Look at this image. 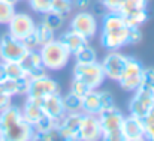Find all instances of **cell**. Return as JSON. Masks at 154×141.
<instances>
[{
    "label": "cell",
    "mask_w": 154,
    "mask_h": 141,
    "mask_svg": "<svg viewBox=\"0 0 154 141\" xmlns=\"http://www.w3.org/2000/svg\"><path fill=\"white\" fill-rule=\"evenodd\" d=\"M39 53L42 57V63L47 69L50 71H60L63 69L69 59H70V51L64 47L58 39H52L51 42L41 45Z\"/></svg>",
    "instance_id": "6da1fadb"
},
{
    "label": "cell",
    "mask_w": 154,
    "mask_h": 141,
    "mask_svg": "<svg viewBox=\"0 0 154 141\" xmlns=\"http://www.w3.org/2000/svg\"><path fill=\"white\" fill-rule=\"evenodd\" d=\"M99 123L102 128V138L105 141H121V132L120 126L123 123V113L117 108L112 110H105L97 114Z\"/></svg>",
    "instance_id": "7a4b0ae2"
},
{
    "label": "cell",
    "mask_w": 154,
    "mask_h": 141,
    "mask_svg": "<svg viewBox=\"0 0 154 141\" xmlns=\"http://www.w3.org/2000/svg\"><path fill=\"white\" fill-rule=\"evenodd\" d=\"M73 78L85 83L90 89H99L105 80L102 65L99 62L76 63L73 68Z\"/></svg>",
    "instance_id": "3957f363"
},
{
    "label": "cell",
    "mask_w": 154,
    "mask_h": 141,
    "mask_svg": "<svg viewBox=\"0 0 154 141\" xmlns=\"http://www.w3.org/2000/svg\"><path fill=\"white\" fill-rule=\"evenodd\" d=\"M142 71H144V66L139 60H136L133 57H127L126 68H124V71H123V74H121V77L117 83L126 92H135L141 86Z\"/></svg>",
    "instance_id": "277c9868"
},
{
    "label": "cell",
    "mask_w": 154,
    "mask_h": 141,
    "mask_svg": "<svg viewBox=\"0 0 154 141\" xmlns=\"http://www.w3.org/2000/svg\"><path fill=\"white\" fill-rule=\"evenodd\" d=\"M27 47L23 41L11 36L9 33L0 38V60L2 62H21L27 54Z\"/></svg>",
    "instance_id": "5b68a950"
},
{
    "label": "cell",
    "mask_w": 154,
    "mask_h": 141,
    "mask_svg": "<svg viewBox=\"0 0 154 141\" xmlns=\"http://www.w3.org/2000/svg\"><path fill=\"white\" fill-rule=\"evenodd\" d=\"M129 26L123 24L112 29H102L100 44L108 51H117L129 45Z\"/></svg>",
    "instance_id": "8992f818"
},
{
    "label": "cell",
    "mask_w": 154,
    "mask_h": 141,
    "mask_svg": "<svg viewBox=\"0 0 154 141\" xmlns=\"http://www.w3.org/2000/svg\"><path fill=\"white\" fill-rule=\"evenodd\" d=\"M154 108V92L144 87H138L129 102V113L135 117L144 119Z\"/></svg>",
    "instance_id": "52a82bcc"
},
{
    "label": "cell",
    "mask_w": 154,
    "mask_h": 141,
    "mask_svg": "<svg viewBox=\"0 0 154 141\" xmlns=\"http://www.w3.org/2000/svg\"><path fill=\"white\" fill-rule=\"evenodd\" d=\"M82 116H84L82 111L66 113L57 126L58 138L66 141H78V131H79V126L82 122Z\"/></svg>",
    "instance_id": "ba28073f"
},
{
    "label": "cell",
    "mask_w": 154,
    "mask_h": 141,
    "mask_svg": "<svg viewBox=\"0 0 154 141\" xmlns=\"http://www.w3.org/2000/svg\"><path fill=\"white\" fill-rule=\"evenodd\" d=\"M126 63H127V56L121 54L118 50L117 51H109V54L105 56L103 62L100 63L103 74H105V78L118 81L123 71H124V68H126Z\"/></svg>",
    "instance_id": "9c48e42d"
},
{
    "label": "cell",
    "mask_w": 154,
    "mask_h": 141,
    "mask_svg": "<svg viewBox=\"0 0 154 141\" xmlns=\"http://www.w3.org/2000/svg\"><path fill=\"white\" fill-rule=\"evenodd\" d=\"M70 29L75 30L76 33L82 35L84 38L87 39H91L96 32H97V21H96V17L90 12H85V11H81L78 12L72 21H70Z\"/></svg>",
    "instance_id": "30bf717a"
},
{
    "label": "cell",
    "mask_w": 154,
    "mask_h": 141,
    "mask_svg": "<svg viewBox=\"0 0 154 141\" xmlns=\"http://www.w3.org/2000/svg\"><path fill=\"white\" fill-rule=\"evenodd\" d=\"M35 27H36V24H35V21H33V18L30 15L15 12V15L8 23V33L21 41L29 33H32L35 30Z\"/></svg>",
    "instance_id": "8fae6325"
},
{
    "label": "cell",
    "mask_w": 154,
    "mask_h": 141,
    "mask_svg": "<svg viewBox=\"0 0 154 141\" xmlns=\"http://www.w3.org/2000/svg\"><path fill=\"white\" fill-rule=\"evenodd\" d=\"M121 138L124 141H141L145 138V128L144 120L139 117H135L129 114L123 119V123L120 126Z\"/></svg>",
    "instance_id": "7c38bea8"
},
{
    "label": "cell",
    "mask_w": 154,
    "mask_h": 141,
    "mask_svg": "<svg viewBox=\"0 0 154 141\" xmlns=\"http://www.w3.org/2000/svg\"><path fill=\"white\" fill-rule=\"evenodd\" d=\"M102 138V128L99 123V117L96 114L82 116V122L78 131V140L81 141H96Z\"/></svg>",
    "instance_id": "4fadbf2b"
},
{
    "label": "cell",
    "mask_w": 154,
    "mask_h": 141,
    "mask_svg": "<svg viewBox=\"0 0 154 141\" xmlns=\"http://www.w3.org/2000/svg\"><path fill=\"white\" fill-rule=\"evenodd\" d=\"M52 93H60V86L55 80H52L51 77L44 75L35 80H30V86H29V92L27 96L32 98H44Z\"/></svg>",
    "instance_id": "5bb4252c"
},
{
    "label": "cell",
    "mask_w": 154,
    "mask_h": 141,
    "mask_svg": "<svg viewBox=\"0 0 154 141\" xmlns=\"http://www.w3.org/2000/svg\"><path fill=\"white\" fill-rule=\"evenodd\" d=\"M42 110L47 116H50L51 119L60 122L63 119V116L66 114L64 107H63V99L60 93H52L48 96L42 98Z\"/></svg>",
    "instance_id": "9a60e30c"
},
{
    "label": "cell",
    "mask_w": 154,
    "mask_h": 141,
    "mask_svg": "<svg viewBox=\"0 0 154 141\" xmlns=\"http://www.w3.org/2000/svg\"><path fill=\"white\" fill-rule=\"evenodd\" d=\"M21 113H23V119L27 123H30L32 126H35L42 119V116L45 114L44 110H42V98L29 96L24 107H23V110H21Z\"/></svg>",
    "instance_id": "2e32d148"
},
{
    "label": "cell",
    "mask_w": 154,
    "mask_h": 141,
    "mask_svg": "<svg viewBox=\"0 0 154 141\" xmlns=\"http://www.w3.org/2000/svg\"><path fill=\"white\" fill-rule=\"evenodd\" d=\"M29 86H30V80L27 77H21V78H17V80L5 78L3 81H0V92L9 95V96L27 95Z\"/></svg>",
    "instance_id": "e0dca14e"
},
{
    "label": "cell",
    "mask_w": 154,
    "mask_h": 141,
    "mask_svg": "<svg viewBox=\"0 0 154 141\" xmlns=\"http://www.w3.org/2000/svg\"><path fill=\"white\" fill-rule=\"evenodd\" d=\"M58 41L67 48L69 51H70V54L76 53L79 48L85 47V45L88 44V39H87V38H84L82 35L76 33V32H75V30H72V29H69V30L63 32V33L58 36Z\"/></svg>",
    "instance_id": "ac0fdd59"
},
{
    "label": "cell",
    "mask_w": 154,
    "mask_h": 141,
    "mask_svg": "<svg viewBox=\"0 0 154 141\" xmlns=\"http://www.w3.org/2000/svg\"><path fill=\"white\" fill-rule=\"evenodd\" d=\"M100 111H102V107H100L99 92L96 89H91L82 96V113L97 116Z\"/></svg>",
    "instance_id": "d6986e66"
},
{
    "label": "cell",
    "mask_w": 154,
    "mask_h": 141,
    "mask_svg": "<svg viewBox=\"0 0 154 141\" xmlns=\"http://www.w3.org/2000/svg\"><path fill=\"white\" fill-rule=\"evenodd\" d=\"M121 17L129 27H141L142 24L147 23L148 12H147V9H141V11H132V12L121 14Z\"/></svg>",
    "instance_id": "ffe728a7"
},
{
    "label": "cell",
    "mask_w": 154,
    "mask_h": 141,
    "mask_svg": "<svg viewBox=\"0 0 154 141\" xmlns=\"http://www.w3.org/2000/svg\"><path fill=\"white\" fill-rule=\"evenodd\" d=\"M20 63H21L23 68L26 69V75H27L29 71H32V69H35V68H39V66H44L39 50H29L27 54L23 57V60H21Z\"/></svg>",
    "instance_id": "44dd1931"
},
{
    "label": "cell",
    "mask_w": 154,
    "mask_h": 141,
    "mask_svg": "<svg viewBox=\"0 0 154 141\" xmlns=\"http://www.w3.org/2000/svg\"><path fill=\"white\" fill-rule=\"evenodd\" d=\"M2 65H3V71H5L6 78L17 80L21 77H27L26 69L23 68V65L20 62H2Z\"/></svg>",
    "instance_id": "7402d4cb"
},
{
    "label": "cell",
    "mask_w": 154,
    "mask_h": 141,
    "mask_svg": "<svg viewBox=\"0 0 154 141\" xmlns=\"http://www.w3.org/2000/svg\"><path fill=\"white\" fill-rule=\"evenodd\" d=\"M61 99H63V107H64L66 113L82 111V98H79V96L69 92L66 96H61Z\"/></svg>",
    "instance_id": "603a6c76"
},
{
    "label": "cell",
    "mask_w": 154,
    "mask_h": 141,
    "mask_svg": "<svg viewBox=\"0 0 154 141\" xmlns=\"http://www.w3.org/2000/svg\"><path fill=\"white\" fill-rule=\"evenodd\" d=\"M76 63H91V62H97V54L96 50L93 47H90L88 44L85 47L79 48L76 53H73Z\"/></svg>",
    "instance_id": "cb8c5ba5"
},
{
    "label": "cell",
    "mask_w": 154,
    "mask_h": 141,
    "mask_svg": "<svg viewBox=\"0 0 154 141\" xmlns=\"http://www.w3.org/2000/svg\"><path fill=\"white\" fill-rule=\"evenodd\" d=\"M42 23L45 26H48L51 30L55 32V30H58V29L63 27L64 17L60 15V14H57V12H54V11H50V12H47V14L42 15Z\"/></svg>",
    "instance_id": "d4e9b609"
},
{
    "label": "cell",
    "mask_w": 154,
    "mask_h": 141,
    "mask_svg": "<svg viewBox=\"0 0 154 141\" xmlns=\"http://www.w3.org/2000/svg\"><path fill=\"white\" fill-rule=\"evenodd\" d=\"M35 32L38 35V39H39V44L41 45H45L48 42H51L52 39H55V35H54V30H51L48 26H45L44 23H41L39 26L35 27Z\"/></svg>",
    "instance_id": "484cf974"
},
{
    "label": "cell",
    "mask_w": 154,
    "mask_h": 141,
    "mask_svg": "<svg viewBox=\"0 0 154 141\" xmlns=\"http://www.w3.org/2000/svg\"><path fill=\"white\" fill-rule=\"evenodd\" d=\"M14 15H15V5H11L6 0H0V24H8Z\"/></svg>",
    "instance_id": "4316f807"
},
{
    "label": "cell",
    "mask_w": 154,
    "mask_h": 141,
    "mask_svg": "<svg viewBox=\"0 0 154 141\" xmlns=\"http://www.w3.org/2000/svg\"><path fill=\"white\" fill-rule=\"evenodd\" d=\"M73 9V5H72V0H52L51 2V11L66 17L72 12Z\"/></svg>",
    "instance_id": "83f0119b"
},
{
    "label": "cell",
    "mask_w": 154,
    "mask_h": 141,
    "mask_svg": "<svg viewBox=\"0 0 154 141\" xmlns=\"http://www.w3.org/2000/svg\"><path fill=\"white\" fill-rule=\"evenodd\" d=\"M148 0H126L123 8L118 11L120 14H126V12H132V11H141V9H147Z\"/></svg>",
    "instance_id": "f1b7e54d"
},
{
    "label": "cell",
    "mask_w": 154,
    "mask_h": 141,
    "mask_svg": "<svg viewBox=\"0 0 154 141\" xmlns=\"http://www.w3.org/2000/svg\"><path fill=\"white\" fill-rule=\"evenodd\" d=\"M147 90L154 92V68H144L142 71V80H141V86Z\"/></svg>",
    "instance_id": "f546056e"
},
{
    "label": "cell",
    "mask_w": 154,
    "mask_h": 141,
    "mask_svg": "<svg viewBox=\"0 0 154 141\" xmlns=\"http://www.w3.org/2000/svg\"><path fill=\"white\" fill-rule=\"evenodd\" d=\"M51 2L52 0H29L30 8L39 15H44L51 11Z\"/></svg>",
    "instance_id": "4dcf8cb0"
},
{
    "label": "cell",
    "mask_w": 154,
    "mask_h": 141,
    "mask_svg": "<svg viewBox=\"0 0 154 141\" xmlns=\"http://www.w3.org/2000/svg\"><path fill=\"white\" fill-rule=\"evenodd\" d=\"M142 120H144V128H145V138L154 141V108Z\"/></svg>",
    "instance_id": "1f68e13d"
},
{
    "label": "cell",
    "mask_w": 154,
    "mask_h": 141,
    "mask_svg": "<svg viewBox=\"0 0 154 141\" xmlns=\"http://www.w3.org/2000/svg\"><path fill=\"white\" fill-rule=\"evenodd\" d=\"M88 90H91V89H90L85 83H82V81H79V80H76V78L72 80V83H70V93L82 98Z\"/></svg>",
    "instance_id": "d6a6232c"
},
{
    "label": "cell",
    "mask_w": 154,
    "mask_h": 141,
    "mask_svg": "<svg viewBox=\"0 0 154 141\" xmlns=\"http://www.w3.org/2000/svg\"><path fill=\"white\" fill-rule=\"evenodd\" d=\"M58 138V131L57 128L47 129V131H35V140H42V141H52Z\"/></svg>",
    "instance_id": "836d02e7"
},
{
    "label": "cell",
    "mask_w": 154,
    "mask_h": 141,
    "mask_svg": "<svg viewBox=\"0 0 154 141\" xmlns=\"http://www.w3.org/2000/svg\"><path fill=\"white\" fill-rule=\"evenodd\" d=\"M99 99H100V107H102V111L105 110H112L115 108V101H114V96L109 93V92H99Z\"/></svg>",
    "instance_id": "e575fe53"
},
{
    "label": "cell",
    "mask_w": 154,
    "mask_h": 141,
    "mask_svg": "<svg viewBox=\"0 0 154 141\" xmlns=\"http://www.w3.org/2000/svg\"><path fill=\"white\" fill-rule=\"evenodd\" d=\"M21 41H23V44L27 47V50H39V47H41L39 39H38V35H36L35 30H33L32 33H29L26 38H23Z\"/></svg>",
    "instance_id": "d590c367"
},
{
    "label": "cell",
    "mask_w": 154,
    "mask_h": 141,
    "mask_svg": "<svg viewBox=\"0 0 154 141\" xmlns=\"http://www.w3.org/2000/svg\"><path fill=\"white\" fill-rule=\"evenodd\" d=\"M103 5V8L106 9V11H114V12H118L121 8H123V5H124V2L126 0H100Z\"/></svg>",
    "instance_id": "8d00e7d4"
},
{
    "label": "cell",
    "mask_w": 154,
    "mask_h": 141,
    "mask_svg": "<svg viewBox=\"0 0 154 141\" xmlns=\"http://www.w3.org/2000/svg\"><path fill=\"white\" fill-rule=\"evenodd\" d=\"M141 39H142V33L139 27H130L129 29V45H135L141 42Z\"/></svg>",
    "instance_id": "74e56055"
},
{
    "label": "cell",
    "mask_w": 154,
    "mask_h": 141,
    "mask_svg": "<svg viewBox=\"0 0 154 141\" xmlns=\"http://www.w3.org/2000/svg\"><path fill=\"white\" fill-rule=\"evenodd\" d=\"M11 102H12V96L3 93V92H0V111H3V110L8 108L9 105H12Z\"/></svg>",
    "instance_id": "f35d334b"
},
{
    "label": "cell",
    "mask_w": 154,
    "mask_h": 141,
    "mask_svg": "<svg viewBox=\"0 0 154 141\" xmlns=\"http://www.w3.org/2000/svg\"><path fill=\"white\" fill-rule=\"evenodd\" d=\"M72 5H73V8H78V9L84 11L85 8H88L90 0H72Z\"/></svg>",
    "instance_id": "ab89813d"
},
{
    "label": "cell",
    "mask_w": 154,
    "mask_h": 141,
    "mask_svg": "<svg viewBox=\"0 0 154 141\" xmlns=\"http://www.w3.org/2000/svg\"><path fill=\"white\" fill-rule=\"evenodd\" d=\"M5 78H6V75H5V71H3V65L0 62V81H3Z\"/></svg>",
    "instance_id": "60d3db41"
}]
</instances>
